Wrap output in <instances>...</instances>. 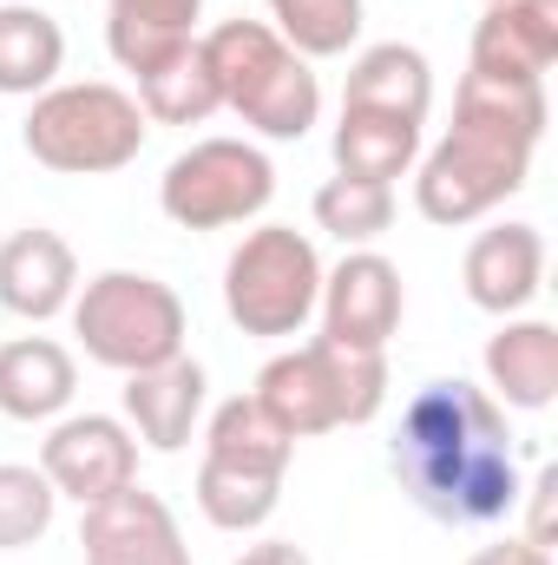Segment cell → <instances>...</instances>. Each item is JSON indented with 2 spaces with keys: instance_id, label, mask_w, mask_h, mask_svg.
<instances>
[{
  "instance_id": "obj_29",
  "label": "cell",
  "mask_w": 558,
  "mask_h": 565,
  "mask_svg": "<svg viewBox=\"0 0 558 565\" xmlns=\"http://www.w3.org/2000/svg\"><path fill=\"white\" fill-rule=\"evenodd\" d=\"M526 493H533V533H526V540H533V546H552V493H558V473H539Z\"/></svg>"
},
{
  "instance_id": "obj_3",
  "label": "cell",
  "mask_w": 558,
  "mask_h": 565,
  "mask_svg": "<svg viewBox=\"0 0 558 565\" xmlns=\"http://www.w3.org/2000/svg\"><path fill=\"white\" fill-rule=\"evenodd\" d=\"M217 99L264 139H302L322 119V79L309 73V60L296 46H282L277 26L264 20H224L204 40Z\"/></svg>"
},
{
  "instance_id": "obj_11",
  "label": "cell",
  "mask_w": 558,
  "mask_h": 565,
  "mask_svg": "<svg viewBox=\"0 0 558 565\" xmlns=\"http://www.w3.org/2000/svg\"><path fill=\"white\" fill-rule=\"evenodd\" d=\"M79 546L86 565H191V546L171 520V507L158 493H144L139 480L99 507H79Z\"/></svg>"
},
{
  "instance_id": "obj_4",
  "label": "cell",
  "mask_w": 558,
  "mask_h": 565,
  "mask_svg": "<svg viewBox=\"0 0 558 565\" xmlns=\"http://www.w3.org/2000/svg\"><path fill=\"white\" fill-rule=\"evenodd\" d=\"M151 119L126 86L106 79H79V86H46L20 126V139L33 151V164L60 171V178H106L126 171L144 151Z\"/></svg>"
},
{
  "instance_id": "obj_13",
  "label": "cell",
  "mask_w": 558,
  "mask_h": 565,
  "mask_svg": "<svg viewBox=\"0 0 558 565\" xmlns=\"http://www.w3.org/2000/svg\"><path fill=\"white\" fill-rule=\"evenodd\" d=\"M460 282H466L473 309L519 316L539 296V282H546V237H539V224H493V231H480L466 244Z\"/></svg>"
},
{
  "instance_id": "obj_26",
  "label": "cell",
  "mask_w": 558,
  "mask_h": 565,
  "mask_svg": "<svg viewBox=\"0 0 558 565\" xmlns=\"http://www.w3.org/2000/svg\"><path fill=\"white\" fill-rule=\"evenodd\" d=\"M395 224V184H368V178H329L315 191V231L342 237V244H375Z\"/></svg>"
},
{
  "instance_id": "obj_6",
  "label": "cell",
  "mask_w": 558,
  "mask_h": 565,
  "mask_svg": "<svg viewBox=\"0 0 558 565\" xmlns=\"http://www.w3.org/2000/svg\"><path fill=\"white\" fill-rule=\"evenodd\" d=\"M184 302L178 289L144 270H99L93 282H79L73 296V335L99 369L139 375L158 369L171 355H184Z\"/></svg>"
},
{
  "instance_id": "obj_2",
  "label": "cell",
  "mask_w": 558,
  "mask_h": 565,
  "mask_svg": "<svg viewBox=\"0 0 558 565\" xmlns=\"http://www.w3.org/2000/svg\"><path fill=\"white\" fill-rule=\"evenodd\" d=\"M546 79H493L466 73L453 99V132L415 158V211L440 231H460L526 191L533 151L546 139Z\"/></svg>"
},
{
  "instance_id": "obj_30",
  "label": "cell",
  "mask_w": 558,
  "mask_h": 565,
  "mask_svg": "<svg viewBox=\"0 0 558 565\" xmlns=\"http://www.w3.org/2000/svg\"><path fill=\"white\" fill-rule=\"evenodd\" d=\"M237 565H315V559H309L296 540H264V546H250Z\"/></svg>"
},
{
  "instance_id": "obj_17",
  "label": "cell",
  "mask_w": 558,
  "mask_h": 565,
  "mask_svg": "<svg viewBox=\"0 0 558 565\" xmlns=\"http://www.w3.org/2000/svg\"><path fill=\"white\" fill-rule=\"evenodd\" d=\"M342 106L348 113H388V119H408V126H427L433 113V66L420 46H401V40H382V46H362L348 79H342Z\"/></svg>"
},
{
  "instance_id": "obj_10",
  "label": "cell",
  "mask_w": 558,
  "mask_h": 565,
  "mask_svg": "<svg viewBox=\"0 0 558 565\" xmlns=\"http://www.w3.org/2000/svg\"><path fill=\"white\" fill-rule=\"evenodd\" d=\"M401 270L382 257V250H348L335 270H322V296H315V316H322V342H342V349H362V355H388L395 329H401Z\"/></svg>"
},
{
  "instance_id": "obj_18",
  "label": "cell",
  "mask_w": 558,
  "mask_h": 565,
  "mask_svg": "<svg viewBox=\"0 0 558 565\" xmlns=\"http://www.w3.org/2000/svg\"><path fill=\"white\" fill-rule=\"evenodd\" d=\"M79 395V369L53 335L0 342V415L7 422H60Z\"/></svg>"
},
{
  "instance_id": "obj_23",
  "label": "cell",
  "mask_w": 558,
  "mask_h": 565,
  "mask_svg": "<svg viewBox=\"0 0 558 565\" xmlns=\"http://www.w3.org/2000/svg\"><path fill=\"white\" fill-rule=\"evenodd\" d=\"M106 7H112L106 46H112V60H119L126 73H144V66L164 60L171 46L197 40L191 26H197V13H204V0H106Z\"/></svg>"
},
{
  "instance_id": "obj_21",
  "label": "cell",
  "mask_w": 558,
  "mask_h": 565,
  "mask_svg": "<svg viewBox=\"0 0 558 565\" xmlns=\"http://www.w3.org/2000/svg\"><path fill=\"white\" fill-rule=\"evenodd\" d=\"M139 79V113L151 126H204L224 99H217V79H211V60H204V46L197 40H184V46H171L164 60H151Z\"/></svg>"
},
{
  "instance_id": "obj_16",
  "label": "cell",
  "mask_w": 558,
  "mask_h": 565,
  "mask_svg": "<svg viewBox=\"0 0 558 565\" xmlns=\"http://www.w3.org/2000/svg\"><path fill=\"white\" fill-rule=\"evenodd\" d=\"M486 388L500 408L539 415L558 402V329L539 316H506L486 342Z\"/></svg>"
},
{
  "instance_id": "obj_22",
  "label": "cell",
  "mask_w": 558,
  "mask_h": 565,
  "mask_svg": "<svg viewBox=\"0 0 558 565\" xmlns=\"http://www.w3.org/2000/svg\"><path fill=\"white\" fill-rule=\"evenodd\" d=\"M420 158V126L388 119V113H348L335 119V171L342 178H368V184H395L408 178Z\"/></svg>"
},
{
  "instance_id": "obj_15",
  "label": "cell",
  "mask_w": 558,
  "mask_h": 565,
  "mask_svg": "<svg viewBox=\"0 0 558 565\" xmlns=\"http://www.w3.org/2000/svg\"><path fill=\"white\" fill-rule=\"evenodd\" d=\"M204 422V362L191 355H171L158 369L126 375V427L132 440L158 447V454H178Z\"/></svg>"
},
{
  "instance_id": "obj_12",
  "label": "cell",
  "mask_w": 558,
  "mask_h": 565,
  "mask_svg": "<svg viewBox=\"0 0 558 565\" xmlns=\"http://www.w3.org/2000/svg\"><path fill=\"white\" fill-rule=\"evenodd\" d=\"M79 296V257L60 231L26 224L0 244V309L20 322H53Z\"/></svg>"
},
{
  "instance_id": "obj_19",
  "label": "cell",
  "mask_w": 558,
  "mask_h": 565,
  "mask_svg": "<svg viewBox=\"0 0 558 565\" xmlns=\"http://www.w3.org/2000/svg\"><path fill=\"white\" fill-rule=\"evenodd\" d=\"M66 66V33L46 7L7 0L0 7V93L7 99H40Z\"/></svg>"
},
{
  "instance_id": "obj_24",
  "label": "cell",
  "mask_w": 558,
  "mask_h": 565,
  "mask_svg": "<svg viewBox=\"0 0 558 565\" xmlns=\"http://www.w3.org/2000/svg\"><path fill=\"white\" fill-rule=\"evenodd\" d=\"M282 500V473H250V467H224L204 460L197 467V513L217 533H257Z\"/></svg>"
},
{
  "instance_id": "obj_27",
  "label": "cell",
  "mask_w": 558,
  "mask_h": 565,
  "mask_svg": "<svg viewBox=\"0 0 558 565\" xmlns=\"http://www.w3.org/2000/svg\"><path fill=\"white\" fill-rule=\"evenodd\" d=\"M53 480L40 467H20V460H0V553H20L33 540H46L53 526Z\"/></svg>"
},
{
  "instance_id": "obj_28",
  "label": "cell",
  "mask_w": 558,
  "mask_h": 565,
  "mask_svg": "<svg viewBox=\"0 0 558 565\" xmlns=\"http://www.w3.org/2000/svg\"><path fill=\"white\" fill-rule=\"evenodd\" d=\"M466 565H552V553L533 540H500V546H480Z\"/></svg>"
},
{
  "instance_id": "obj_20",
  "label": "cell",
  "mask_w": 558,
  "mask_h": 565,
  "mask_svg": "<svg viewBox=\"0 0 558 565\" xmlns=\"http://www.w3.org/2000/svg\"><path fill=\"white\" fill-rule=\"evenodd\" d=\"M204 460L250 467V473H289L296 434H289L257 395H230V402H217L211 422H204Z\"/></svg>"
},
{
  "instance_id": "obj_14",
  "label": "cell",
  "mask_w": 558,
  "mask_h": 565,
  "mask_svg": "<svg viewBox=\"0 0 558 565\" xmlns=\"http://www.w3.org/2000/svg\"><path fill=\"white\" fill-rule=\"evenodd\" d=\"M558 60V0H500L473 26L466 73L493 79H546Z\"/></svg>"
},
{
  "instance_id": "obj_9",
  "label": "cell",
  "mask_w": 558,
  "mask_h": 565,
  "mask_svg": "<svg viewBox=\"0 0 558 565\" xmlns=\"http://www.w3.org/2000/svg\"><path fill=\"white\" fill-rule=\"evenodd\" d=\"M40 473L53 480L60 500L99 507L139 480V440L119 415H66L40 440Z\"/></svg>"
},
{
  "instance_id": "obj_1",
  "label": "cell",
  "mask_w": 558,
  "mask_h": 565,
  "mask_svg": "<svg viewBox=\"0 0 558 565\" xmlns=\"http://www.w3.org/2000/svg\"><path fill=\"white\" fill-rule=\"evenodd\" d=\"M388 467L433 526H493L519 507L506 408L473 382H427L401 408Z\"/></svg>"
},
{
  "instance_id": "obj_7",
  "label": "cell",
  "mask_w": 558,
  "mask_h": 565,
  "mask_svg": "<svg viewBox=\"0 0 558 565\" xmlns=\"http://www.w3.org/2000/svg\"><path fill=\"white\" fill-rule=\"evenodd\" d=\"M322 296V257L296 224L250 231L224 264V309L244 335H302Z\"/></svg>"
},
{
  "instance_id": "obj_31",
  "label": "cell",
  "mask_w": 558,
  "mask_h": 565,
  "mask_svg": "<svg viewBox=\"0 0 558 565\" xmlns=\"http://www.w3.org/2000/svg\"><path fill=\"white\" fill-rule=\"evenodd\" d=\"M486 7H500V0H486Z\"/></svg>"
},
{
  "instance_id": "obj_8",
  "label": "cell",
  "mask_w": 558,
  "mask_h": 565,
  "mask_svg": "<svg viewBox=\"0 0 558 565\" xmlns=\"http://www.w3.org/2000/svg\"><path fill=\"white\" fill-rule=\"evenodd\" d=\"M277 198V164L250 139H197L158 178V211L178 231H230L264 217Z\"/></svg>"
},
{
  "instance_id": "obj_5",
  "label": "cell",
  "mask_w": 558,
  "mask_h": 565,
  "mask_svg": "<svg viewBox=\"0 0 558 565\" xmlns=\"http://www.w3.org/2000/svg\"><path fill=\"white\" fill-rule=\"evenodd\" d=\"M257 402L277 415L296 440L329 434V427H362L388 402V355H362L342 342H302L257 375Z\"/></svg>"
},
{
  "instance_id": "obj_25",
  "label": "cell",
  "mask_w": 558,
  "mask_h": 565,
  "mask_svg": "<svg viewBox=\"0 0 558 565\" xmlns=\"http://www.w3.org/2000/svg\"><path fill=\"white\" fill-rule=\"evenodd\" d=\"M270 20L302 60H335L362 40V0H270Z\"/></svg>"
}]
</instances>
